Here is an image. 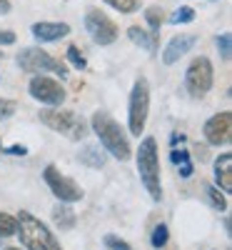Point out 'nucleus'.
<instances>
[{
    "instance_id": "1",
    "label": "nucleus",
    "mask_w": 232,
    "mask_h": 250,
    "mask_svg": "<svg viewBox=\"0 0 232 250\" xmlns=\"http://www.w3.org/2000/svg\"><path fill=\"white\" fill-rule=\"evenodd\" d=\"M93 130H95V135L100 138L102 148L108 150L113 158H117L120 163L130 160V155H133L130 140H128V135H125V130L120 128V125H117L108 113L97 110V113L93 115Z\"/></svg>"
},
{
    "instance_id": "2",
    "label": "nucleus",
    "mask_w": 232,
    "mask_h": 250,
    "mask_svg": "<svg viewBox=\"0 0 232 250\" xmlns=\"http://www.w3.org/2000/svg\"><path fill=\"white\" fill-rule=\"evenodd\" d=\"M15 223H18V230L15 233L20 235V240H23V245L28 250H62L60 243H58V238L48 230V225L40 223L33 213L20 210L18 218H15Z\"/></svg>"
},
{
    "instance_id": "3",
    "label": "nucleus",
    "mask_w": 232,
    "mask_h": 250,
    "mask_svg": "<svg viewBox=\"0 0 232 250\" xmlns=\"http://www.w3.org/2000/svg\"><path fill=\"white\" fill-rule=\"evenodd\" d=\"M137 170L142 178L145 190L150 193L153 200L162 198V185H160V158H157V143L155 138H145L137 150Z\"/></svg>"
},
{
    "instance_id": "4",
    "label": "nucleus",
    "mask_w": 232,
    "mask_h": 250,
    "mask_svg": "<svg viewBox=\"0 0 232 250\" xmlns=\"http://www.w3.org/2000/svg\"><path fill=\"white\" fill-rule=\"evenodd\" d=\"M40 123H45L50 130L65 135L70 140H82L88 133V125L80 115H75L73 110H62L60 105L58 108H45L40 110Z\"/></svg>"
},
{
    "instance_id": "5",
    "label": "nucleus",
    "mask_w": 232,
    "mask_h": 250,
    "mask_svg": "<svg viewBox=\"0 0 232 250\" xmlns=\"http://www.w3.org/2000/svg\"><path fill=\"white\" fill-rule=\"evenodd\" d=\"M18 65L20 70L25 73H33V75H40V73H55L60 78H68V65L62 60H55L50 53H45L43 48H25L20 50L18 55Z\"/></svg>"
},
{
    "instance_id": "6",
    "label": "nucleus",
    "mask_w": 232,
    "mask_h": 250,
    "mask_svg": "<svg viewBox=\"0 0 232 250\" xmlns=\"http://www.w3.org/2000/svg\"><path fill=\"white\" fill-rule=\"evenodd\" d=\"M147 113H150V83L145 78H137L130 93V110H128V125L133 135H140L145 130Z\"/></svg>"
},
{
    "instance_id": "7",
    "label": "nucleus",
    "mask_w": 232,
    "mask_h": 250,
    "mask_svg": "<svg viewBox=\"0 0 232 250\" xmlns=\"http://www.w3.org/2000/svg\"><path fill=\"white\" fill-rule=\"evenodd\" d=\"M213 62H210L207 58H195L193 62H190V68L185 73V88L190 95L195 98H202L210 93V88H213Z\"/></svg>"
},
{
    "instance_id": "8",
    "label": "nucleus",
    "mask_w": 232,
    "mask_h": 250,
    "mask_svg": "<svg viewBox=\"0 0 232 250\" xmlns=\"http://www.w3.org/2000/svg\"><path fill=\"white\" fill-rule=\"evenodd\" d=\"M43 178H45L48 188L53 190V195L60 203H77V200H82V188L75 180H70L68 175H62L55 165H45Z\"/></svg>"
},
{
    "instance_id": "9",
    "label": "nucleus",
    "mask_w": 232,
    "mask_h": 250,
    "mask_svg": "<svg viewBox=\"0 0 232 250\" xmlns=\"http://www.w3.org/2000/svg\"><path fill=\"white\" fill-rule=\"evenodd\" d=\"M28 90H30V95L35 100L45 103V105H50V108H58V105L65 103V90H62V85L58 80H53V78H45L43 73L30 80Z\"/></svg>"
},
{
    "instance_id": "10",
    "label": "nucleus",
    "mask_w": 232,
    "mask_h": 250,
    "mask_svg": "<svg viewBox=\"0 0 232 250\" xmlns=\"http://www.w3.org/2000/svg\"><path fill=\"white\" fill-rule=\"evenodd\" d=\"M85 28H88V33L93 35V40L97 45H110L117 38V25L105 13H100L95 8H90L85 13Z\"/></svg>"
},
{
    "instance_id": "11",
    "label": "nucleus",
    "mask_w": 232,
    "mask_h": 250,
    "mask_svg": "<svg viewBox=\"0 0 232 250\" xmlns=\"http://www.w3.org/2000/svg\"><path fill=\"white\" fill-rule=\"evenodd\" d=\"M205 140L210 145H227L232 140V113H217L205 123Z\"/></svg>"
},
{
    "instance_id": "12",
    "label": "nucleus",
    "mask_w": 232,
    "mask_h": 250,
    "mask_svg": "<svg viewBox=\"0 0 232 250\" xmlns=\"http://www.w3.org/2000/svg\"><path fill=\"white\" fill-rule=\"evenodd\" d=\"M195 43H197V35H195V33L175 35L170 43H167L165 53H162V62H165V65H173V62H177L185 53H190V48H193Z\"/></svg>"
},
{
    "instance_id": "13",
    "label": "nucleus",
    "mask_w": 232,
    "mask_h": 250,
    "mask_svg": "<svg viewBox=\"0 0 232 250\" xmlns=\"http://www.w3.org/2000/svg\"><path fill=\"white\" fill-rule=\"evenodd\" d=\"M33 35L40 40V43H53V40H60V38L70 35V25L68 23H35Z\"/></svg>"
},
{
    "instance_id": "14",
    "label": "nucleus",
    "mask_w": 232,
    "mask_h": 250,
    "mask_svg": "<svg viewBox=\"0 0 232 250\" xmlns=\"http://www.w3.org/2000/svg\"><path fill=\"white\" fill-rule=\"evenodd\" d=\"M215 180L225 193H232V153H222L215 160Z\"/></svg>"
},
{
    "instance_id": "15",
    "label": "nucleus",
    "mask_w": 232,
    "mask_h": 250,
    "mask_svg": "<svg viewBox=\"0 0 232 250\" xmlns=\"http://www.w3.org/2000/svg\"><path fill=\"white\" fill-rule=\"evenodd\" d=\"M128 38L133 40L135 45H140V48H145V50H150V53L157 50V35H155V33H145L142 28L133 25V28L128 30Z\"/></svg>"
},
{
    "instance_id": "16",
    "label": "nucleus",
    "mask_w": 232,
    "mask_h": 250,
    "mask_svg": "<svg viewBox=\"0 0 232 250\" xmlns=\"http://www.w3.org/2000/svg\"><path fill=\"white\" fill-rule=\"evenodd\" d=\"M77 158H80V163L90 165V168H102L105 165V153L97 148V145H85V148L77 153Z\"/></svg>"
},
{
    "instance_id": "17",
    "label": "nucleus",
    "mask_w": 232,
    "mask_h": 250,
    "mask_svg": "<svg viewBox=\"0 0 232 250\" xmlns=\"http://www.w3.org/2000/svg\"><path fill=\"white\" fill-rule=\"evenodd\" d=\"M53 215H55V223H58L60 230H70V228L75 225V213L70 210V208H65V205H58L53 210Z\"/></svg>"
},
{
    "instance_id": "18",
    "label": "nucleus",
    "mask_w": 232,
    "mask_h": 250,
    "mask_svg": "<svg viewBox=\"0 0 232 250\" xmlns=\"http://www.w3.org/2000/svg\"><path fill=\"white\" fill-rule=\"evenodd\" d=\"M145 20H147V25H150L153 33H160V28H162V23H165L162 8H160V5H150V8L145 10Z\"/></svg>"
},
{
    "instance_id": "19",
    "label": "nucleus",
    "mask_w": 232,
    "mask_h": 250,
    "mask_svg": "<svg viewBox=\"0 0 232 250\" xmlns=\"http://www.w3.org/2000/svg\"><path fill=\"white\" fill-rule=\"evenodd\" d=\"M205 195H207L210 205H213L215 210H227V200H225V195L220 193V188H215V185H205Z\"/></svg>"
},
{
    "instance_id": "20",
    "label": "nucleus",
    "mask_w": 232,
    "mask_h": 250,
    "mask_svg": "<svg viewBox=\"0 0 232 250\" xmlns=\"http://www.w3.org/2000/svg\"><path fill=\"white\" fill-rule=\"evenodd\" d=\"M195 20V8H190V5H185V8H177L170 18H167V23H173V25H180V23H193Z\"/></svg>"
},
{
    "instance_id": "21",
    "label": "nucleus",
    "mask_w": 232,
    "mask_h": 250,
    "mask_svg": "<svg viewBox=\"0 0 232 250\" xmlns=\"http://www.w3.org/2000/svg\"><path fill=\"white\" fill-rule=\"evenodd\" d=\"M15 230H18L15 218L0 210V238H10V235H15Z\"/></svg>"
},
{
    "instance_id": "22",
    "label": "nucleus",
    "mask_w": 232,
    "mask_h": 250,
    "mask_svg": "<svg viewBox=\"0 0 232 250\" xmlns=\"http://www.w3.org/2000/svg\"><path fill=\"white\" fill-rule=\"evenodd\" d=\"M167 240H170V233H167V225H157L155 230H153V238H150L153 248H165V245H167Z\"/></svg>"
},
{
    "instance_id": "23",
    "label": "nucleus",
    "mask_w": 232,
    "mask_h": 250,
    "mask_svg": "<svg viewBox=\"0 0 232 250\" xmlns=\"http://www.w3.org/2000/svg\"><path fill=\"white\" fill-rule=\"evenodd\" d=\"M105 3L120 13H135L137 10V0H105Z\"/></svg>"
},
{
    "instance_id": "24",
    "label": "nucleus",
    "mask_w": 232,
    "mask_h": 250,
    "mask_svg": "<svg viewBox=\"0 0 232 250\" xmlns=\"http://www.w3.org/2000/svg\"><path fill=\"white\" fill-rule=\"evenodd\" d=\"M217 50H220V55L225 60H230V55H232V35L230 33H222L217 38Z\"/></svg>"
},
{
    "instance_id": "25",
    "label": "nucleus",
    "mask_w": 232,
    "mask_h": 250,
    "mask_svg": "<svg viewBox=\"0 0 232 250\" xmlns=\"http://www.w3.org/2000/svg\"><path fill=\"white\" fill-rule=\"evenodd\" d=\"M68 60L73 62V65H75L77 70H85V65H88V62H85V58H82V53H80V48H77V45H70V48H68Z\"/></svg>"
},
{
    "instance_id": "26",
    "label": "nucleus",
    "mask_w": 232,
    "mask_h": 250,
    "mask_svg": "<svg viewBox=\"0 0 232 250\" xmlns=\"http://www.w3.org/2000/svg\"><path fill=\"white\" fill-rule=\"evenodd\" d=\"M15 100H8V98H0V120H8L13 113H15Z\"/></svg>"
},
{
    "instance_id": "27",
    "label": "nucleus",
    "mask_w": 232,
    "mask_h": 250,
    "mask_svg": "<svg viewBox=\"0 0 232 250\" xmlns=\"http://www.w3.org/2000/svg\"><path fill=\"white\" fill-rule=\"evenodd\" d=\"M105 245H108L110 250H133L125 240H120V238H115V235H105Z\"/></svg>"
},
{
    "instance_id": "28",
    "label": "nucleus",
    "mask_w": 232,
    "mask_h": 250,
    "mask_svg": "<svg viewBox=\"0 0 232 250\" xmlns=\"http://www.w3.org/2000/svg\"><path fill=\"white\" fill-rule=\"evenodd\" d=\"M170 160H173L175 165H182V163H187V160H190V153H187V150H177V148H173Z\"/></svg>"
},
{
    "instance_id": "29",
    "label": "nucleus",
    "mask_w": 232,
    "mask_h": 250,
    "mask_svg": "<svg viewBox=\"0 0 232 250\" xmlns=\"http://www.w3.org/2000/svg\"><path fill=\"white\" fill-rule=\"evenodd\" d=\"M15 43V33L13 30H0V45H13Z\"/></svg>"
},
{
    "instance_id": "30",
    "label": "nucleus",
    "mask_w": 232,
    "mask_h": 250,
    "mask_svg": "<svg viewBox=\"0 0 232 250\" xmlns=\"http://www.w3.org/2000/svg\"><path fill=\"white\" fill-rule=\"evenodd\" d=\"M8 153H10V155H18V158H23V155H28V148H25V145H10Z\"/></svg>"
},
{
    "instance_id": "31",
    "label": "nucleus",
    "mask_w": 232,
    "mask_h": 250,
    "mask_svg": "<svg viewBox=\"0 0 232 250\" xmlns=\"http://www.w3.org/2000/svg\"><path fill=\"white\" fill-rule=\"evenodd\" d=\"M190 175H193V163L187 160V163L180 165V178H190Z\"/></svg>"
},
{
    "instance_id": "32",
    "label": "nucleus",
    "mask_w": 232,
    "mask_h": 250,
    "mask_svg": "<svg viewBox=\"0 0 232 250\" xmlns=\"http://www.w3.org/2000/svg\"><path fill=\"white\" fill-rule=\"evenodd\" d=\"M185 138H187V135H182V133H173V138H170V145L175 148L177 143H185Z\"/></svg>"
},
{
    "instance_id": "33",
    "label": "nucleus",
    "mask_w": 232,
    "mask_h": 250,
    "mask_svg": "<svg viewBox=\"0 0 232 250\" xmlns=\"http://www.w3.org/2000/svg\"><path fill=\"white\" fill-rule=\"evenodd\" d=\"M0 13H10V3H8V0H0Z\"/></svg>"
},
{
    "instance_id": "34",
    "label": "nucleus",
    "mask_w": 232,
    "mask_h": 250,
    "mask_svg": "<svg viewBox=\"0 0 232 250\" xmlns=\"http://www.w3.org/2000/svg\"><path fill=\"white\" fill-rule=\"evenodd\" d=\"M5 250H20V248H5Z\"/></svg>"
},
{
    "instance_id": "35",
    "label": "nucleus",
    "mask_w": 232,
    "mask_h": 250,
    "mask_svg": "<svg viewBox=\"0 0 232 250\" xmlns=\"http://www.w3.org/2000/svg\"><path fill=\"white\" fill-rule=\"evenodd\" d=\"M0 153H3V143H0Z\"/></svg>"
},
{
    "instance_id": "36",
    "label": "nucleus",
    "mask_w": 232,
    "mask_h": 250,
    "mask_svg": "<svg viewBox=\"0 0 232 250\" xmlns=\"http://www.w3.org/2000/svg\"><path fill=\"white\" fill-rule=\"evenodd\" d=\"M0 58H3V53H0Z\"/></svg>"
}]
</instances>
